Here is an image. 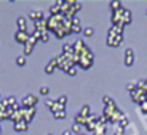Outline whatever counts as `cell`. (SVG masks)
<instances>
[{"label": "cell", "instance_id": "cell-37", "mask_svg": "<svg viewBox=\"0 0 147 135\" xmlns=\"http://www.w3.org/2000/svg\"><path fill=\"white\" fill-rule=\"evenodd\" d=\"M4 120H9V115L6 114V111H0V122Z\"/></svg>", "mask_w": 147, "mask_h": 135}, {"label": "cell", "instance_id": "cell-45", "mask_svg": "<svg viewBox=\"0 0 147 135\" xmlns=\"http://www.w3.org/2000/svg\"><path fill=\"white\" fill-rule=\"evenodd\" d=\"M73 135H74V134H73ZM77 135H86V134H77Z\"/></svg>", "mask_w": 147, "mask_h": 135}, {"label": "cell", "instance_id": "cell-24", "mask_svg": "<svg viewBox=\"0 0 147 135\" xmlns=\"http://www.w3.org/2000/svg\"><path fill=\"white\" fill-rule=\"evenodd\" d=\"M33 48H34V45L30 44V43H27V44H24V55H29L32 51H33Z\"/></svg>", "mask_w": 147, "mask_h": 135}, {"label": "cell", "instance_id": "cell-5", "mask_svg": "<svg viewBox=\"0 0 147 135\" xmlns=\"http://www.w3.org/2000/svg\"><path fill=\"white\" fill-rule=\"evenodd\" d=\"M124 7H120L119 10H116V11H113V14H111V21H113V26H119L120 23H121V20H123V14H124Z\"/></svg>", "mask_w": 147, "mask_h": 135}, {"label": "cell", "instance_id": "cell-11", "mask_svg": "<svg viewBox=\"0 0 147 135\" xmlns=\"http://www.w3.org/2000/svg\"><path fill=\"white\" fill-rule=\"evenodd\" d=\"M29 17H30L33 21H37V20H40V19H45L42 10H32V11L29 13Z\"/></svg>", "mask_w": 147, "mask_h": 135}, {"label": "cell", "instance_id": "cell-2", "mask_svg": "<svg viewBox=\"0 0 147 135\" xmlns=\"http://www.w3.org/2000/svg\"><path fill=\"white\" fill-rule=\"evenodd\" d=\"M39 102V97H36L34 94H29L22 100V107L24 108H34Z\"/></svg>", "mask_w": 147, "mask_h": 135}, {"label": "cell", "instance_id": "cell-19", "mask_svg": "<svg viewBox=\"0 0 147 135\" xmlns=\"http://www.w3.org/2000/svg\"><path fill=\"white\" fill-rule=\"evenodd\" d=\"M26 63H27V60H26V55H19V57L16 58V64H17V65H20V67L26 65Z\"/></svg>", "mask_w": 147, "mask_h": 135}, {"label": "cell", "instance_id": "cell-31", "mask_svg": "<svg viewBox=\"0 0 147 135\" xmlns=\"http://www.w3.org/2000/svg\"><path fill=\"white\" fill-rule=\"evenodd\" d=\"M137 90V84H134V83H129L127 84V91L129 92H133V91Z\"/></svg>", "mask_w": 147, "mask_h": 135}, {"label": "cell", "instance_id": "cell-36", "mask_svg": "<svg viewBox=\"0 0 147 135\" xmlns=\"http://www.w3.org/2000/svg\"><path fill=\"white\" fill-rule=\"evenodd\" d=\"M140 110H142L143 114H147V100L143 102V104H140Z\"/></svg>", "mask_w": 147, "mask_h": 135}, {"label": "cell", "instance_id": "cell-34", "mask_svg": "<svg viewBox=\"0 0 147 135\" xmlns=\"http://www.w3.org/2000/svg\"><path fill=\"white\" fill-rule=\"evenodd\" d=\"M67 74H69V76H71V77H74V76L77 74V68H76V65H74V67H71V68L67 71Z\"/></svg>", "mask_w": 147, "mask_h": 135}, {"label": "cell", "instance_id": "cell-10", "mask_svg": "<svg viewBox=\"0 0 147 135\" xmlns=\"http://www.w3.org/2000/svg\"><path fill=\"white\" fill-rule=\"evenodd\" d=\"M56 68H57V61H56V58H53V60L49 61V64L45 67V71H46V74H53Z\"/></svg>", "mask_w": 147, "mask_h": 135}, {"label": "cell", "instance_id": "cell-17", "mask_svg": "<svg viewBox=\"0 0 147 135\" xmlns=\"http://www.w3.org/2000/svg\"><path fill=\"white\" fill-rule=\"evenodd\" d=\"M90 114H92V112H90V107H89V105H83V107L80 108V112H79V115H82V117L87 118Z\"/></svg>", "mask_w": 147, "mask_h": 135}, {"label": "cell", "instance_id": "cell-25", "mask_svg": "<svg viewBox=\"0 0 147 135\" xmlns=\"http://www.w3.org/2000/svg\"><path fill=\"white\" fill-rule=\"evenodd\" d=\"M83 34H84L86 37H92V36L94 34V29H92V27H87V29H84V30H83Z\"/></svg>", "mask_w": 147, "mask_h": 135}, {"label": "cell", "instance_id": "cell-41", "mask_svg": "<svg viewBox=\"0 0 147 135\" xmlns=\"http://www.w3.org/2000/svg\"><path fill=\"white\" fill-rule=\"evenodd\" d=\"M27 43H30V44H33V45H36V43H37V40L33 37V36H30V39H29V41Z\"/></svg>", "mask_w": 147, "mask_h": 135}, {"label": "cell", "instance_id": "cell-1", "mask_svg": "<svg viewBox=\"0 0 147 135\" xmlns=\"http://www.w3.org/2000/svg\"><path fill=\"white\" fill-rule=\"evenodd\" d=\"M19 111H20L22 120H23L26 124H29V122L34 118V115H36V108H24V107H22Z\"/></svg>", "mask_w": 147, "mask_h": 135}, {"label": "cell", "instance_id": "cell-22", "mask_svg": "<svg viewBox=\"0 0 147 135\" xmlns=\"http://www.w3.org/2000/svg\"><path fill=\"white\" fill-rule=\"evenodd\" d=\"M124 64H126L127 67L133 65V64H134V55H129V57H126V58H124Z\"/></svg>", "mask_w": 147, "mask_h": 135}, {"label": "cell", "instance_id": "cell-20", "mask_svg": "<svg viewBox=\"0 0 147 135\" xmlns=\"http://www.w3.org/2000/svg\"><path fill=\"white\" fill-rule=\"evenodd\" d=\"M137 87H139L140 90H143V92L147 95V80H142V81H139V83H137Z\"/></svg>", "mask_w": 147, "mask_h": 135}, {"label": "cell", "instance_id": "cell-30", "mask_svg": "<svg viewBox=\"0 0 147 135\" xmlns=\"http://www.w3.org/2000/svg\"><path fill=\"white\" fill-rule=\"evenodd\" d=\"M119 125H120L121 128H126V127L129 125V118H127V115H126V117H124V118H123L120 122H119Z\"/></svg>", "mask_w": 147, "mask_h": 135}, {"label": "cell", "instance_id": "cell-40", "mask_svg": "<svg viewBox=\"0 0 147 135\" xmlns=\"http://www.w3.org/2000/svg\"><path fill=\"white\" fill-rule=\"evenodd\" d=\"M124 54H126V57H129V55H134V53H133V50H131V48H126Z\"/></svg>", "mask_w": 147, "mask_h": 135}, {"label": "cell", "instance_id": "cell-46", "mask_svg": "<svg viewBox=\"0 0 147 135\" xmlns=\"http://www.w3.org/2000/svg\"><path fill=\"white\" fill-rule=\"evenodd\" d=\"M49 135H53V134H49Z\"/></svg>", "mask_w": 147, "mask_h": 135}, {"label": "cell", "instance_id": "cell-3", "mask_svg": "<svg viewBox=\"0 0 147 135\" xmlns=\"http://www.w3.org/2000/svg\"><path fill=\"white\" fill-rule=\"evenodd\" d=\"M30 36H32V34H29V31H27V30H17V31L14 33V40H16L17 43L27 44V41H29Z\"/></svg>", "mask_w": 147, "mask_h": 135}, {"label": "cell", "instance_id": "cell-16", "mask_svg": "<svg viewBox=\"0 0 147 135\" xmlns=\"http://www.w3.org/2000/svg\"><path fill=\"white\" fill-rule=\"evenodd\" d=\"M17 26H19V30H27L26 17H19V19H17Z\"/></svg>", "mask_w": 147, "mask_h": 135}, {"label": "cell", "instance_id": "cell-44", "mask_svg": "<svg viewBox=\"0 0 147 135\" xmlns=\"http://www.w3.org/2000/svg\"><path fill=\"white\" fill-rule=\"evenodd\" d=\"M93 135H100V134H97V132H94V134H93Z\"/></svg>", "mask_w": 147, "mask_h": 135}, {"label": "cell", "instance_id": "cell-23", "mask_svg": "<svg viewBox=\"0 0 147 135\" xmlns=\"http://www.w3.org/2000/svg\"><path fill=\"white\" fill-rule=\"evenodd\" d=\"M53 117H54L56 120H64V118H66V111H59V112H54V114H53Z\"/></svg>", "mask_w": 147, "mask_h": 135}, {"label": "cell", "instance_id": "cell-32", "mask_svg": "<svg viewBox=\"0 0 147 135\" xmlns=\"http://www.w3.org/2000/svg\"><path fill=\"white\" fill-rule=\"evenodd\" d=\"M32 36H33L36 40H40V39H42V31H39V30H34V31L32 33Z\"/></svg>", "mask_w": 147, "mask_h": 135}, {"label": "cell", "instance_id": "cell-14", "mask_svg": "<svg viewBox=\"0 0 147 135\" xmlns=\"http://www.w3.org/2000/svg\"><path fill=\"white\" fill-rule=\"evenodd\" d=\"M64 108H66V105H63V104H59V102L56 101V102H54V105L50 108V111L54 114V112H59V111H66Z\"/></svg>", "mask_w": 147, "mask_h": 135}, {"label": "cell", "instance_id": "cell-15", "mask_svg": "<svg viewBox=\"0 0 147 135\" xmlns=\"http://www.w3.org/2000/svg\"><path fill=\"white\" fill-rule=\"evenodd\" d=\"M74 124H79V125H84V127H86L89 122H87V118H84V117H82V115L77 114V115L74 117Z\"/></svg>", "mask_w": 147, "mask_h": 135}, {"label": "cell", "instance_id": "cell-13", "mask_svg": "<svg viewBox=\"0 0 147 135\" xmlns=\"http://www.w3.org/2000/svg\"><path fill=\"white\" fill-rule=\"evenodd\" d=\"M121 23H123L124 26H127V24L131 23V11H130L129 9L124 10V14H123V20H121Z\"/></svg>", "mask_w": 147, "mask_h": 135}, {"label": "cell", "instance_id": "cell-39", "mask_svg": "<svg viewBox=\"0 0 147 135\" xmlns=\"http://www.w3.org/2000/svg\"><path fill=\"white\" fill-rule=\"evenodd\" d=\"M54 102H56V100H49V98L46 100V105L49 107V110L51 108V107H53V105H54Z\"/></svg>", "mask_w": 147, "mask_h": 135}, {"label": "cell", "instance_id": "cell-9", "mask_svg": "<svg viewBox=\"0 0 147 135\" xmlns=\"http://www.w3.org/2000/svg\"><path fill=\"white\" fill-rule=\"evenodd\" d=\"M13 130L17 131V132H24L29 130V124H26L24 121H20L17 124H13Z\"/></svg>", "mask_w": 147, "mask_h": 135}, {"label": "cell", "instance_id": "cell-8", "mask_svg": "<svg viewBox=\"0 0 147 135\" xmlns=\"http://www.w3.org/2000/svg\"><path fill=\"white\" fill-rule=\"evenodd\" d=\"M93 61H94V60H90V58H87V57H82L79 65H80L83 70H89V68L93 65Z\"/></svg>", "mask_w": 147, "mask_h": 135}, {"label": "cell", "instance_id": "cell-4", "mask_svg": "<svg viewBox=\"0 0 147 135\" xmlns=\"http://www.w3.org/2000/svg\"><path fill=\"white\" fill-rule=\"evenodd\" d=\"M130 94H131V100H133L136 104H139V105L143 104V102L147 100V95L143 92V90H140L139 87H137V90L133 91V92H130Z\"/></svg>", "mask_w": 147, "mask_h": 135}, {"label": "cell", "instance_id": "cell-12", "mask_svg": "<svg viewBox=\"0 0 147 135\" xmlns=\"http://www.w3.org/2000/svg\"><path fill=\"white\" fill-rule=\"evenodd\" d=\"M86 47V44H84V41L82 40V39H79L74 44H73V48H74V53H77V54H80L82 51H83V48Z\"/></svg>", "mask_w": 147, "mask_h": 135}, {"label": "cell", "instance_id": "cell-33", "mask_svg": "<svg viewBox=\"0 0 147 135\" xmlns=\"http://www.w3.org/2000/svg\"><path fill=\"white\" fill-rule=\"evenodd\" d=\"M49 87H47V86H43V87H40V94H42V95H47V94H49Z\"/></svg>", "mask_w": 147, "mask_h": 135}, {"label": "cell", "instance_id": "cell-21", "mask_svg": "<svg viewBox=\"0 0 147 135\" xmlns=\"http://www.w3.org/2000/svg\"><path fill=\"white\" fill-rule=\"evenodd\" d=\"M110 7H111L113 11H116V10H119L120 7H123V6H121V1H116V0H113V1H110Z\"/></svg>", "mask_w": 147, "mask_h": 135}, {"label": "cell", "instance_id": "cell-42", "mask_svg": "<svg viewBox=\"0 0 147 135\" xmlns=\"http://www.w3.org/2000/svg\"><path fill=\"white\" fill-rule=\"evenodd\" d=\"M63 135H73V134H71V131H69V130H66V131L63 132Z\"/></svg>", "mask_w": 147, "mask_h": 135}, {"label": "cell", "instance_id": "cell-38", "mask_svg": "<svg viewBox=\"0 0 147 135\" xmlns=\"http://www.w3.org/2000/svg\"><path fill=\"white\" fill-rule=\"evenodd\" d=\"M7 100H9V107H13L14 104H17V101H16V98H14V97H9Z\"/></svg>", "mask_w": 147, "mask_h": 135}, {"label": "cell", "instance_id": "cell-35", "mask_svg": "<svg viewBox=\"0 0 147 135\" xmlns=\"http://www.w3.org/2000/svg\"><path fill=\"white\" fill-rule=\"evenodd\" d=\"M83 30H84V29H83L80 24H79V26H73V33H82Z\"/></svg>", "mask_w": 147, "mask_h": 135}, {"label": "cell", "instance_id": "cell-6", "mask_svg": "<svg viewBox=\"0 0 147 135\" xmlns=\"http://www.w3.org/2000/svg\"><path fill=\"white\" fill-rule=\"evenodd\" d=\"M121 43H123V34H117V36H114V37H107V45H109V47L117 48Z\"/></svg>", "mask_w": 147, "mask_h": 135}, {"label": "cell", "instance_id": "cell-27", "mask_svg": "<svg viewBox=\"0 0 147 135\" xmlns=\"http://www.w3.org/2000/svg\"><path fill=\"white\" fill-rule=\"evenodd\" d=\"M103 102H104V105H110V104L114 102V100H113L111 97H109V95H104V97H103Z\"/></svg>", "mask_w": 147, "mask_h": 135}, {"label": "cell", "instance_id": "cell-43", "mask_svg": "<svg viewBox=\"0 0 147 135\" xmlns=\"http://www.w3.org/2000/svg\"><path fill=\"white\" fill-rule=\"evenodd\" d=\"M114 135H124V132H114Z\"/></svg>", "mask_w": 147, "mask_h": 135}, {"label": "cell", "instance_id": "cell-26", "mask_svg": "<svg viewBox=\"0 0 147 135\" xmlns=\"http://www.w3.org/2000/svg\"><path fill=\"white\" fill-rule=\"evenodd\" d=\"M71 131L74 132V135L82 134V132H80V131H82V125H79V124H73V127H71Z\"/></svg>", "mask_w": 147, "mask_h": 135}, {"label": "cell", "instance_id": "cell-7", "mask_svg": "<svg viewBox=\"0 0 147 135\" xmlns=\"http://www.w3.org/2000/svg\"><path fill=\"white\" fill-rule=\"evenodd\" d=\"M34 30H39V31H49V21L47 19H40L37 21H34Z\"/></svg>", "mask_w": 147, "mask_h": 135}, {"label": "cell", "instance_id": "cell-18", "mask_svg": "<svg viewBox=\"0 0 147 135\" xmlns=\"http://www.w3.org/2000/svg\"><path fill=\"white\" fill-rule=\"evenodd\" d=\"M63 53H64V54H73V53H74L73 44H69V43H66V44L63 45Z\"/></svg>", "mask_w": 147, "mask_h": 135}, {"label": "cell", "instance_id": "cell-29", "mask_svg": "<svg viewBox=\"0 0 147 135\" xmlns=\"http://www.w3.org/2000/svg\"><path fill=\"white\" fill-rule=\"evenodd\" d=\"M59 104H63V105H66V102H67V95H60L57 100H56Z\"/></svg>", "mask_w": 147, "mask_h": 135}, {"label": "cell", "instance_id": "cell-28", "mask_svg": "<svg viewBox=\"0 0 147 135\" xmlns=\"http://www.w3.org/2000/svg\"><path fill=\"white\" fill-rule=\"evenodd\" d=\"M40 40H42L43 43H47V41L50 40V34H49V31H43V33H42V39H40Z\"/></svg>", "mask_w": 147, "mask_h": 135}]
</instances>
